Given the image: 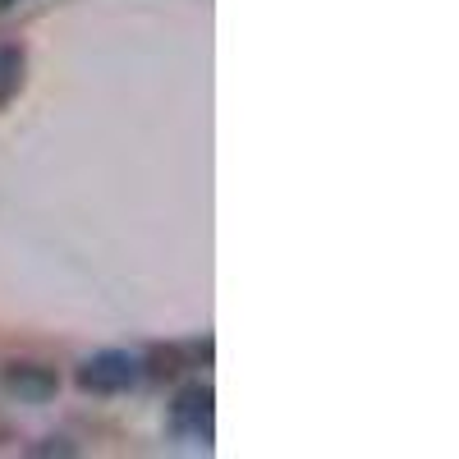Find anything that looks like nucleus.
Returning a JSON list of instances; mask_svg holds the SVG:
<instances>
[{
	"instance_id": "obj_6",
	"label": "nucleus",
	"mask_w": 459,
	"mask_h": 459,
	"mask_svg": "<svg viewBox=\"0 0 459 459\" xmlns=\"http://www.w3.org/2000/svg\"><path fill=\"white\" fill-rule=\"evenodd\" d=\"M19 5V0H0V14H5V10H14Z\"/></svg>"
},
{
	"instance_id": "obj_5",
	"label": "nucleus",
	"mask_w": 459,
	"mask_h": 459,
	"mask_svg": "<svg viewBox=\"0 0 459 459\" xmlns=\"http://www.w3.org/2000/svg\"><path fill=\"white\" fill-rule=\"evenodd\" d=\"M23 88V51L19 47H0V106Z\"/></svg>"
},
{
	"instance_id": "obj_4",
	"label": "nucleus",
	"mask_w": 459,
	"mask_h": 459,
	"mask_svg": "<svg viewBox=\"0 0 459 459\" xmlns=\"http://www.w3.org/2000/svg\"><path fill=\"white\" fill-rule=\"evenodd\" d=\"M198 359L207 363L212 359V344L207 340H198V344H157V350L147 354V377L152 381H170V377H179L184 368H198Z\"/></svg>"
},
{
	"instance_id": "obj_3",
	"label": "nucleus",
	"mask_w": 459,
	"mask_h": 459,
	"mask_svg": "<svg viewBox=\"0 0 459 459\" xmlns=\"http://www.w3.org/2000/svg\"><path fill=\"white\" fill-rule=\"evenodd\" d=\"M5 391L19 395L23 404H47L60 391V377L47 363H10L5 368Z\"/></svg>"
},
{
	"instance_id": "obj_1",
	"label": "nucleus",
	"mask_w": 459,
	"mask_h": 459,
	"mask_svg": "<svg viewBox=\"0 0 459 459\" xmlns=\"http://www.w3.org/2000/svg\"><path fill=\"white\" fill-rule=\"evenodd\" d=\"M138 377H143V363L134 354L106 350V354H92L79 368V386L92 391V395H125L129 386H138Z\"/></svg>"
},
{
	"instance_id": "obj_2",
	"label": "nucleus",
	"mask_w": 459,
	"mask_h": 459,
	"mask_svg": "<svg viewBox=\"0 0 459 459\" xmlns=\"http://www.w3.org/2000/svg\"><path fill=\"white\" fill-rule=\"evenodd\" d=\"M212 418H216V395L212 386L194 381V386H184L170 404V428L184 437V441H212Z\"/></svg>"
}]
</instances>
